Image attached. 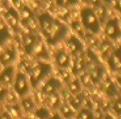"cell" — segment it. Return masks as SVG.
I'll list each match as a JSON object with an SVG mask.
<instances>
[{"mask_svg":"<svg viewBox=\"0 0 121 119\" xmlns=\"http://www.w3.org/2000/svg\"><path fill=\"white\" fill-rule=\"evenodd\" d=\"M81 19L83 26L93 35H98L101 32V21L93 8H83L81 12Z\"/></svg>","mask_w":121,"mask_h":119,"instance_id":"1","label":"cell"},{"mask_svg":"<svg viewBox=\"0 0 121 119\" xmlns=\"http://www.w3.org/2000/svg\"><path fill=\"white\" fill-rule=\"evenodd\" d=\"M41 26L44 35L47 37L48 41L51 42L58 40L60 37H62L60 34L64 35L65 32L64 26L52 18L45 19L42 22Z\"/></svg>","mask_w":121,"mask_h":119,"instance_id":"2","label":"cell"},{"mask_svg":"<svg viewBox=\"0 0 121 119\" xmlns=\"http://www.w3.org/2000/svg\"><path fill=\"white\" fill-rule=\"evenodd\" d=\"M103 32L108 40L117 41L121 39V24L118 18L110 17L105 21Z\"/></svg>","mask_w":121,"mask_h":119,"instance_id":"3","label":"cell"},{"mask_svg":"<svg viewBox=\"0 0 121 119\" xmlns=\"http://www.w3.org/2000/svg\"><path fill=\"white\" fill-rule=\"evenodd\" d=\"M106 74L105 68L100 63L99 60H93L92 65L90 67V71L88 72V75L93 84H100Z\"/></svg>","mask_w":121,"mask_h":119,"instance_id":"4","label":"cell"},{"mask_svg":"<svg viewBox=\"0 0 121 119\" xmlns=\"http://www.w3.org/2000/svg\"><path fill=\"white\" fill-rule=\"evenodd\" d=\"M106 60L108 67L112 74L121 70V44L112 49Z\"/></svg>","mask_w":121,"mask_h":119,"instance_id":"5","label":"cell"},{"mask_svg":"<svg viewBox=\"0 0 121 119\" xmlns=\"http://www.w3.org/2000/svg\"><path fill=\"white\" fill-rule=\"evenodd\" d=\"M100 84L101 85L103 91L108 98L113 99L119 96L118 89L116 84L108 74L105 75Z\"/></svg>","mask_w":121,"mask_h":119,"instance_id":"6","label":"cell"},{"mask_svg":"<svg viewBox=\"0 0 121 119\" xmlns=\"http://www.w3.org/2000/svg\"><path fill=\"white\" fill-rule=\"evenodd\" d=\"M24 74L17 75L14 82V89L16 92L21 96H25L29 90V86L26 77Z\"/></svg>","mask_w":121,"mask_h":119,"instance_id":"7","label":"cell"},{"mask_svg":"<svg viewBox=\"0 0 121 119\" xmlns=\"http://www.w3.org/2000/svg\"><path fill=\"white\" fill-rule=\"evenodd\" d=\"M85 101V96L82 94L78 93L75 94V96L73 97L71 100V106L76 111H78L80 108H82Z\"/></svg>","mask_w":121,"mask_h":119,"instance_id":"8","label":"cell"},{"mask_svg":"<svg viewBox=\"0 0 121 119\" xmlns=\"http://www.w3.org/2000/svg\"><path fill=\"white\" fill-rule=\"evenodd\" d=\"M76 119H95V118L91 108L82 107L78 111Z\"/></svg>","mask_w":121,"mask_h":119,"instance_id":"9","label":"cell"},{"mask_svg":"<svg viewBox=\"0 0 121 119\" xmlns=\"http://www.w3.org/2000/svg\"><path fill=\"white\" fill-rule=\"evenodd\" d=\"M112 43H111V40H107V41H104L100 45V50L101 52V55L102 57L107 59V57L109 56V55L110 54V52L112 50Z\"/></svg>","mask_w":121,"mask_h":119,"instance_id":"10","label":"cell"},{"mask_svg":"<svg viewBox=\"0 0 121 119\" xmlns=\"http://www.w3.org/2000/svg\"><path fill=\"white\" fill-rule=\"evenodd\" d=\"M60 114H61L64 118L66 119H72L73 116H75L76 111L69 105H63L60 108Z\"/></svg>","mask_w":121,"mask_h":119,"instance_id":"11","label":"cell"},{"mask_svg":"<svg viewBox=\"0 0 121 119\" xmlns=\"http://www.w3.org/2000/svg\"><path fill=\"white\" fill-rule=\"evenodd\" d=\"M111 109L117 116L121 117V96L120 95L113 99L111 103Z\"/></svg>","mask_w":121,"mask_h":119,"instance_id":"12","label":"cell"},{"mask_svg":"<svg viewBox=\"0 0 121 119\" xmlns=\"http://www.w3.org/2000/svg\"><path fill=\"white\" fill-rule=\"evenodd\" d=\"M23 109L26 112H31L35 109V103L31 99H24L22 101Z\"/></svg>","mask_w":121,"mask_h":119,"instance_id":"13","label":"cell"},{"mask_svg":"<svg viewBox=\"0 0 121 119\" xmlns=\"http://www.w3.org/2000/svg\"><path fill=\"white\" fill-rule=\"evenodd\" d=\"M69 58L67 55H66L64 52L60 53L58 55V57H57V63H58V65L62 67H67L69 65Z\"/></svg>","mask_w":121,"mask_h":119,"instance_id":"14","label":"cell"},{"mask_svg":"<svg viewBox=\"0 0 121 119\" xmlns=\"http://www.w3.org/2000/svg\"><path fill=\"white\" fill-rule=\"evenodd\" d=\"M111 7L121 15V0H115Z\"/></svg>","mask_w":121,"mask_h":119,"instance_id":"15","label":"cell"},{"mask_svg":"<svg viewBox=\"0 0 121 119\" xmlns=\"http://www.w3.org/2000/svg\"><path fill=\"white\" fill-rule=\"evenodd\" d=\"M63 6H72L78 2V0H60Z\"/></svg>","mask_w":121,"mask_h":119,"instance_id":"16","label":"cell"},{"mask_svg":"<svg viewBox=\"0 0 121 119\" xmlns=\"http://www.w3.org/2000/svg\"><path fill=\"white\" fill-rule=\"evenodd\" d=\"M115 76V79L117 82V84L118 85H120L121 87V70L115 72V74H113Z\"/></svg>","mask_w":121,"mask_h":119,"instance_id":"17","label":"cell"},{"mask_svg":"<svg viewBox=\"0 0 121 119\" xmlns=\"http://www.w3.org/2000/svg\"><path fill=\"white\" fill-rule=\"evenodd\" d=\"M0 119H11V118L9 113H2L0 115Z\"/></svg>","mask_w":121,"mask_h":119,"instance_id":"18","label":"cell"},{"mask_svg":"<svg viewBox=\"0 0 121 119\" xmlns=\"http://www.w3.org/2000/svg\"><path fill=\"white\" fill-rule=\"evenodd\" d=\"M102 1H103V2L105 4L111 7L112 4V3L114 2L115 0H102Z\"/></svg>","mask_w":121,"mask_h":119,"instance_id":"19","label":"cell"},{"mask_svg":"<svg viewBox=\"0 0 121 119\" xmlns=\"http://www.w3.org/2000/svg\"><path fill=\"white\" fill-rule=\"evenodd\" d=\"M103 119H113V118H112V116H111L110 114L106 113V114L103 116Z\"/></svg>","mask_w":121,"mask_h":119,"instance_id":"20","label":"cell"},{"mask_svg":"<svg viewBox=\"0 0 121 119\" xmlns=\"http://www.w3.org/2000/svg\"><path fill=\"white\" fill-rule=\"evenodd\" d=\"M48 119H61L60 118V116L59 115H54V116H53V117H51V118H48Z\"/></svg>","mask_w":121,"mask_h":119,"instance_id":"21","label":"cell"}]
</instances>
